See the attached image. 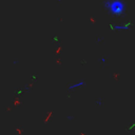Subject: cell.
Returning <instances> with one entry per match:
<instances>
[{
	"label": "cell",
	"instance_id": "1",
	"mask_svg": "<svg viewBox=\"0 0 135 135\" xmlns=\"http://www.w3.org/2000/svg\"><path fill=\"white\" fill-rule=\"evenodd\" d=\"M103 6L109 14L114 17H121L127 12V3L124 0H105Z\"/></svg>",
	"mask_w": 135,
	"mask_h": 135
},
{
	"label": "cell",
	"instance_id": "2",
	"mask_svg": "<svg viewBox=\"0 0 135 135\" xmlns=\"http://www.w3.org/2000/svg\"><path fill=\"white\" fill-rule=\"evenodd\" d=\"M130 26H131L130 23H127V24H116V25H113V30H116V31H124V30H128Z\"/></svg>",
	"mask_w": 135,
	"mask_h": 135
},
{
	"label": "cell",
	"instance_id": "3",
	"mask_svg": "<svg viewBox=\"0 0 135 135\" xmlns=\"http://www.w3.org/2000/svg\"><path fill=\"white\" fill-rule=\"evenodd\" d=\"M86 84V82L84 81H80V82H77V83H74L72 84V86H69V90H72V89H75V88H79V86H82Z\"/></svg>",
	"mask_w": 135,
	"mask_h": 135
}]
</instances>
